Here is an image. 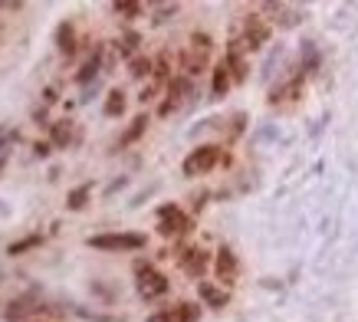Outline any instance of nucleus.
Masks as SVG:
<instances>
[{
  "mask_svg": "<svg viewBox=\"0 0 358 322\" xmlns=\"http://www.w3.org/2000/svg\"><path fill=\"white\" fill-rule=\"evenodd\" d=\"M102 69H106V43H96L86 53V59L79 63V69H76V76H73V79H76L79 89H86V86H92V83H99Z\"/></svg>",
  "mask_w": 358,
  "mask_h": 322,
  "instance_id": "11",
  "label": "nucleus"
},
{
  "mask_svg": "<svg viewBox=\"0 0 358 322\" xmlns=\"http://www.w3.org/2000/svg\"><path fill=\"white\" fill-rule=\"evenodd\" d=\"M96 92H99V83H92V86L83 89V96H79V102H83V106H86V102H92V99H96Z\"/></svg>",
  "mask_w": 358,
  "mask_h": 322,
  "instance_id": "37",
  "label": "nucleus"
},
{
  "mask_svg": "<svg viewBox=\"0 0 358 322\" xmlns=\"http://www.w3.org/2000/svg\"><path fill=\"white\" fill-rule=\"evenodd\" d=\"M299 20H306V10H303V7H293V4H282V10L276 13V23H280V27H286V30H289V27H296Z\"/></svg>",
  "mask_w": 358,
  "mask_h": 322,
  "instance_id": "26",
  "label": "nucleus"
},
{
  "mask_svg": "<svg viewBox=\"0 0 358 322\" xmlns=\"http://www.w3.org/2000/svg\"><path fill=\"white\" fill-rule=\"evenodd\" d=\"M174 13H181V4H155L152 7V23L162 27V23L174 20Z\"/></svg>",
  "mask_w": 358,
  "mask_h": 322,
  "instance_id": "27",
  "label": "nucleus"
},
{
  "mask_svg": "<svg viewBox=\"0 0 358 322\" xmlns=\"http://www.w3.org/2000/svg\"><path fill=\"white\" fill-rule=\"evenodd\" d=\"M30 148H33V158H40V161H43V158H50V155H53V145H50V141H46V139L33 141Z\"/></svg>",
  "mask_w": 358,
  "mask_h": 322,
  "instance_id": "31",
  "label": "nucleus"
},
{
  "mask_svg": "<svg viewBox=\"0 0 358 322\" xmlns=\"http://www.w3.org/2000/svg\"><path fill=\"white\" fill-rule=\"evenodd\" d=\"M210 267H214V276L220 279V286H224V290L237 283V276H240V257L234 253V247L220 244L217 253H214V260H210Z\"/></svg>",
  "mask_w": 358,
  "mask_h": 322,
  "instance_id": "12",
  "label": "nucleus"
},
{
  "mask_svg": "<svg viewBox=\"0 0 358 322\" xmlns=\"http://www.w3.org/2000/svg\"><path fill=\"white\" fill-rule=\"evenodd\" d=\"M115 53H119L125 63H129L131 56H138L141 53V33L138 30H125L119 40H115Z\"/></svg>",
  "mask_w": 358,
  "mask_h": 322,
  "instance_id": "22",
  "label": "nucleus"
},
{
  "mask_svg": "<svg viewBox=\"0 0 358 322\" xmlns=\"http://www.w3.org/2000/svg\"><path fill=\"white\" fill-rule=\"evenodd\" d=\"M234 33L243 40L247 53H257V50H263V46L270 43L273 23H266V17H260L257 10H250V13L240 17V27H234Z\"/></svg>",
  "mask_w": 358,
  "mask_h": 322,
  "instance_id": "6",
  "label": "nucleus"
},
{
  "mask_svg": "<svg viewBox=\"0 0 358 322\" xmlns=\"http://www.w3.org/2000/svg\"><path fill=\"white\" fill-rule=\"evenodd\" d=\"M210 56H214V36L207 30H194L187 36V46L181 50V56H178V69L194 83L197 76L210 69Z\"/></svg>",
  "mask_w": 358,
  "mask_h": 322,
  "instance_id": "1",
  "label": "nucleus"
},
{
  "mask_svg": "<svg viewBox=\"0 0 358 322\" xmlns=\"http://www.w3.org/2000/svg\"><path fill=\"white\" fill-rule=\"evenodd\" d=\"M201 316H204V306H201V302L181 300V302L164 306V309H155L145 322H201Z\"/></svg>",
  "mask_w": 358,
  "mask_h": 322,
  "instance_id": "9",
  "label": "nucleus"
},
{
  "mask_svg": "<svg viewBox=\"0 0 358 322\" xmlns=\"http://www.w3.org/2000/svg\"><path fill=\"white\" fill-rule=\"evenodd\" d=\"M191 96H194V83H191L187 76L174 73L171 79H168V86H164L162 102H158V118H168V115H174V112H181V108L191 102Z\"/></svg>",
  "mask_w": 358,
  "mask_h": 322,
  "instance_id": "7",
  "label": "nucleus"
},
{
  "mask_svg": "<svg viewBox=\"0 0 358 322\" xmlns=\"http://www.w3.org/2000/svg\"><path fill=\"white\" fill-rule=\"evenodd\" d=\"M148 122H152V118H148V112H141V115L131 118L129 125H125V132L119 135V141H115V151H125V148H131L135 141L145 139V132H148Z\"/></svg>",
  "mask_w": 358,
  "mask_h": 322,
  "instance_id": "17",
  "label": "nucleus"
},
{
  "mask_svg": "<svg viewBox=\"0 0 358 322\" xmlns=\"http://www.w3.org/2000/svg\"><path fill=\"white\" fill-rule=\"evenodd\" d=\"M303 92H306V79L303 76H293V79H286L282 86H276L266 96V102L270 106H293V102H299L303 99Z\"/></svg>",
  "mask_w": 358,
  "mask_h": 322,
  "instance_id": "16",
  "label": "nucleus"
},
{
  "mask_svg": "<svg viewBox=\"0 0 358 322\" xmlns=\"http://www.w3.org/2000/svg\"><path fill=\"white\" fill-rule=\"evenodd\" d=\"M210 253H207L204 247H185L181 253H178V267H181V273L185 276H191V279H204V273L210 270Z\"/></svg>",
  "mask_w": 358,
  "mask_h": 322,
  "instance_id": "13",
  "label": "nucleus"
},
{
  "mask_svg": "<svg viewBox=\"0 0 358 322\" xmlns=\"http://www.w3.org/2000/svg\"><path fill=\"white\" fill-rule=\"evenodd\" d=\"M30 118L36 122V125H50V122H46V118H50V108H46V106H36L30 112Z\"/></svg>",
  "mask_w": 358,
  "mask_h": 322,
  "instance_id": "34",
  "label": "nucleus"
},
{
  "mask_svg": "<svg viewBox=\"0 0 358 322\" xmlns=\"http://www.w3.org/2000/svg\"><path fill=\"white\" fill-rule=\"evenodd\" d=\"M197 300H201V306H207V309H227L230 306V290H224L220 283H210V279H201L197 283Z\"/></svg>",
  "mask_w": 358,
  "mask_h": 322,
  "instance_id": "15",
  "label": "nucleus"
},
{
  "mask_svg": "<svg viewBox=\"0 0 358 322\" xmlns=\"http://www.w3.org/2000/svg\"><path fill=\"white\" fill-rule=\"evenodd\" d=\"M129 108V92L125 89H109V96L102 102V115L106 118H122Z\"/></svg>",
  "mask_w": 358,
  "mask_h": 322,
  "instance_id": "21",
  "label": "nucleus"
},
{
  "mask_svg": "<svg viewBox=\"0 0 358 322\" xmlns=\"http://www.w3.org/2000/svg\"><path fill=\"white\" fill-rule=\"evenodd\" d=\"M46 141L53 145V151H66V148H76L83 141V129L76 125V118H56L50 122V135Z\"/></svg>",
  "mask_w": 358,
  "mask_h": 322,
  "instance_id": "10",
  "label": "nucleus"
},
{
  "mask_svg": "<svg viewBox=\"0 0 358 322\" xmlns=\"http://www.w3.org/2000/svg\"><path fill=\"white\" fill-rule=\"evenodd\" d=\"M33 322H46V319H33Z\"/></svg>",
  "mask_w": 358,
  "mask_h": 322,
  "instance_id": "39",
  "label": "nucleus"
},
{
  "mask_svg": "<svg viewBox=\"0 0 358 322\" xmlns=\"http://www.w3.org/2000/svg\"><path fill=\"white\" fill-rule=\"evenodd\" d=\"M155 191H158V184H148V188H145V191H141L138 197H135V201H131V207H141V204H145V201H148V197H152Z\"/></svg>",
  "mask_w": 358,
  "mask_h": 322,
  "instance_id": "35",
  "label": "nucleus"
},
{
  "mask_svg": "<svg viewBox=\"0 0 358 322\" xmlns=\"http://www.w3.org/2000/svg\"><path fill=\"white\" fill-rule=\"evenodd\" d=\"M191 201H194V204H191V217H194V214H201V211H204V204H207V201H210V191H201V194H194Z\"/></svg>",
  "mask_w": 358,
  "mask_h": 322,
  "instance_id": "32",
  "label": "nucleus"
},
{
  "mask_svg": "<svg viewBox=\"0 0 358 322\" xmlns=\"http://www.w3.org/2000/svg\"><path fill=\"white\" fill-rule=\"evenodd\" d=\"M174 69H178V56H174L171 50H162V53L152 59V79L158 86H168V79L174 76Z\"/></svg>",
  "mask_w": 358,
  "mask_h": 322,
  "instance_id": "18",
  "label": "nucleus"
},
{
  "mask_svg": "<svg viewBox=\"0 0 358 322\" xmlns=\"http://www.w3.org/2000/svg\"><path fill=\"white\" fill-rule=\"evenodd\" d=\"M56 102H59V86H46L43 89V102H40V106H56Z\"/></svg>",
  "mask_w": 358,
  "mask_h": 322,
  "instance_id": "33",
  "label": "nucleus"
},
{
  "mask_svg": "<svg viewBox=\"0 0 358 322\" xmlns=\"http://www.w3.org/2000/svg\"><path fill=\"white\" fill-rule=\"evenodd\" d=\"M125 69H129V76L135 83H148L152 79V56H145V53L131 56L129 63H125Z\"/></svg>",
  "mask_w": 358,
  "mask_h": 322,
  "instance_id": "25",
  "label": "nucleus"
},
{
  "mask_svg": "<svg viewBox=\"0 0 358 322\" xmlns=\"http://www.w3.org/2000/svg\"><path fill=\"white\" fill-rule=\"evenodd\" d=\"M230 155L224 151V145H217V141H204V145H197V148H191L185 155V161H181V174L185 178H204V174L217 172L220 164H227Z\"/></svg>",
  "mask_w": 358,
  "mask_h": 322,
  "instance_id": "2",
  "label": "nucleus"
},
{
  "mask_svg": "<svg viewBox=\"0 0 358 322\" xmlns=\"http://www.w3.org/2000/svg\"><path fill=\"white\" fill-rule=\"evenodd\" d=\"M230 73L227 66H224V59H217V63L210 66V99H224L230 92Z\"/></svg>",
  "mask_w": 358,
  "mask_h": 322,
  "instance_id": "19",
  "label": "nucleus"
},
{
  "mask_svg": "<svg viewBox=\"0 0 358 322\" xmlns=\"http://www.w3.org/2000/svg\"><path fill=\"white\" fill-rule=\"evenodd\" d=\"M69 309L76 312L79 319H86V322H122V319H112V316H106V312H96V309H86V306H69Z\"/></svg>",
  "mask_w": 358,
  "mask_h": 322,
  "instance_id": "28",
  "label": "nucleus"
},
{
  "mask_svg": "<svg viewBox=\"0 0 358 322\" xmlns=\"http://www.w3.org/2000/svg\"><path fill=\"white\" fill-rule=\"evenodd\" d=\"M50 306L40 300V293L30 290V293H20L13 296L7 306H3V322H33V319H43Z\"/></svg>",
  "mask_w": 358,
  "mask_h": 322,
  "instance_id": "8",
  "label": "nucleus"
},
{
  "mask_svg": "<svg viewBox=\"0 0 358 322\" xmlns=\"http://www.w3.org/2000/svg\"><path fill=\"white\" fill-rule=\"evenodd\" d=\"M109 10L115 13V17H122L125 23H131V20H138V17H145V10H148V7H145L141 0H115Z\"/></svg>",
  "mask_w": 358,
  "mask_h": 322,
  "instance_id": "23",
  "label": "nucleus"
},
{
  "mask_svg": "<svg viewBox=\"0 0 358 322\" xmlns=\"http://www.w3.org/2000/svg\"><path fill=\"white\" fill-rule=\"evenodd\" d=\"M46 244V237L40 234V230H33V234H23L20 240H13V244H7V257H23V253H30V250H40Z\"/></svg>",
  "mask_w": 358,
  "mask_h": 322,
  "instance_id": "20",
  "label": "nucleus"
},
{
  "mask_svg": "<svg viewBox=\"0 0 358 322\" xmlns=\"http://www.w3.org/2000/svg\"><path fill=\"white\" fill-rule=\"evenodd\" d=\"M158 92H164V86H158L155 79H148V86L138 92V102H141V106H148V102H155V99H158Z\"/></svg>",
  "mask_w": 358,
  "mask_h": 322,
  "instance_id": "30",
  "label": "nucleus"
},
{
  "mask_svg": "<svg viewBox=\"0 0 358 322\" xmlns=\"http://www.w3.org/2000/svg\"><path fill=\"white\" fill-rule=\"evenodd\" d=\"M92 188H96V184H92V181H83V184H76L73 191L66 194V211H83V207H86L89 201H92Z\"/></svg>",
  "mask_w": 358,
  "mask_h": 322,
  "instance_id": "24",
  "label": "nucleus"
},
{
  "mask_svg": "<svg viewBox=\"0 0 358 322\" xmlns=\"http://www.w3.org/2000/svg\"><path fill=\"white\" fill-rule=\"evenodd\" d=\"M7 158H10V155H0V172L7 168Z\"/></svg>",
  "mask_w": 358,
  "mask_h": 322,
  "instance_id": "38",
  "label": "nucleus"
},
{
  "mask_svg": "<svg viewBox=\"0 0 358 322\" xmlns=\"http://www.w3.org/2000/svg\"><path fill=\"white\" fill-rule=\"evenodd\" d=\"M243 125H247V115H243V112H237V115H234V129H230V139H237L240 132H243Z\"/></svg>",
  "mask_w": 358,
  "mask_h": 322,
  "instance_id": "36",
  "label": "nucleus"
},
{
  "mask_svg": "<svg viewBox=\"0 0 358 322\" xmlns=\"http://www.w3.org/2000/svg\"><path fill=\"white\" fill-rule=\"evenodd\" d=\"M53 43L56 50L66 56V59H73V56L83 50V40H79V30H76V23L73 20H59L56 23V30H53Z\"/></svg>",
  "mask_w": 358,
  "mask_h": 322,
  "instance_id": "14",
  "label": "nucleus"
},
{
  "mask_svg": "<svg viewBox=\"0 0 358 322\" xmlns=\"http://www.w3.org/2000/svg\"><path fill=\"white\" fill-rule=\"evenodd\" d=\"M155 217H158V237H164V240H185L191 230H194V217L187 214L181 204H162L158 211H155Z\"/></svg>",
  "mask_w": 358,
  "mask_h": 322,
  "instance_id": "5",
  "label": "nucleus"
},
{
  "mask_svg": "<svg viewBox=\"0 0 358 322\" xmlns=\"http://www.w3.org/2000/svg\"><path fill=\"white\" fill-rule=\"evenodd\" d=\"M129 184H131V178H129V174H119L115 181H109V184H106V191H102V197L109 201V197H115V194H119V191H125Z\"/></svg>",
  "mask_w": 358,
  "mask_h": 322,
  "instance_id": "29",
  "label": "nucleus"
},
{
  "mask_svg": "<svg viewBox=\"0 0 358 322\" xmlns=\"http://www.w3.org/2000/svg\"><path fill=\"white\" fill-rule=\"evenodd\" d=\"M131 273H135V293H138L141 302H158L171 293V279L148 260H135Z\"/></svg>",
  "mask_w": 358,
  "mask_h": 322,
  "instance_id": "4",
  "label": "nucleus"
},
{
  "mask_svg": "<svg viewBox=\"0 0 358 322\" xmlns=\"http://www.w3.org/2000/svg\"><path fill=\"white\" fill-rule=\"evenodd\" d=\"M86 247L99 253H135L148 247V234L141 230H106V234L86 237Z\"/></svg>",
  "mask_w": 358,
  "mask_h": 322,
  "instance_id": "3",
  "label": "nucleus"
}]
</instances>
